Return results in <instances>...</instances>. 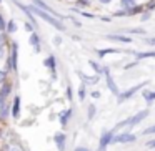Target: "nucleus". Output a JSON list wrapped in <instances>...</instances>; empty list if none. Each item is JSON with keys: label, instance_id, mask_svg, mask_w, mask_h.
I'll use <instances>...</instances> for the list:
<instances>
[{"label": "nucleus", "instance_id": "nucleus-1", "mask_svg": "<svg viewBox=\"0 0 155 151\" xmlns=\"http://www.w3.org/2000/svg\"><path fill=\"white\" fill-rule=\"evenodd\" d=\"M28 10H30V14H35L37 17H40L42 20H45V22H48L50 25H54L55 28H58V30H64V25L60 24V22L57 20V18H54L52 15H48L47 12H44V10H40V7H37V5H30V7H27Z\"/></svg>", "mask_w": 155, "mask_h": 151}, {"label": "nucleus", "instance_id": "nucleus-2", "mask_svg": "<svg viewBox=\"0 0 155 151\" xmlns=\"http://www.w3.org/2000/svg\"><path fill=\"white\" fill-rule=\"evenodd\" d=\"M142 87H145V83H138V85H135V87L128 88L127 91H124V93H118V95H117V96H118V103H122V101H125L127 98H130L132 95H134L137 90H140Z\"/></svg>", "mask_w": 155, "mask_h": 151}, {"label": "nucleus", "instance_id": "nucleus-3", "mask_svg": "<svg viewBox=\"0 0 155 151\" xmlns=\"http://www.w3.org/2000/svg\"><path fill=\"white\" fill-rule=\"evenodd\" d=\"M105 80H107V87H108V90L112 91L114 95H118V87H117V83L114 81V78L110 77V73H108V68H105Z\"/></svg>", "mask_w": 155, "mask_h": 151}, {"label": "nucleus", "instance_id": "nucleus-4", "mask_svg": "<svg viewBox=\"0 0 155 151\" xmlns=\"http://www.w3.org/2000/svg\"><path fill=\"white\" fill-rule=\"evenodd\" d=\"M147 116H148V110H142V111H138L135 116H132L130 120H128V124H130V126H135V124H138L142 120H145Z\"/></svg>", "mask_w": 155, "mask_h": 151}, {"label": "nucleus", "instance_id": "nucleus-5", "mask_svg": "<svg viewBox=\"0 0 155 151\" xmlns=\"http://www.w3.org/2000/svg\"><path fill=\"white\" fill-rule=\"evenodd\" d=\"M112 141H114V143H132V141H135V134L122 133V134H118V136L112 138Z\"/></svg>", "mask_w": 155, "mask_h": 151}, {"label": "nucleus", "instance_id": "nucleus-6", "mask_svg": "<svg viewBox=\"0 0 155 151\" xmlns=\"http://www.w3.org/2000/svg\"><path fill=\"white\" fill-rule=\"evenodd\" d=\"M112 138H114V131H105L100 138V151H104V148L108 143H112Z\"/></svg>", "mask_w": 155, "mask_h": 151}, {"label": "nucleus", "instance_id": "nucleus-7", "mask_svg": "<svg viewBox=\"0 0 155 151\" xmlns=\"http://www.w3.org/2000/svg\"><path fill=\"white\" fill-rule=\"evenodd\" d=\"M55 143H57L58 151H64L65 149V134H62V133L55 134Z\"/></svg>", "mask_w": 155, "mask_h": 151}, {"label": "nucleus", "instance_id": "nucleus-8", "mask_svg": "<svg viewBox=\"0 0 155 151\" xmlns=\"http://www.w3.org/2000/svg\"><path fill=\"white\" fill-rule=\"evenodd\" d=\"M10 68H17V43H14V47H12V57H10Z\"/></svg>", "mask_w": 155, "mask_h": 151}, {"label": "nucleus", "instance_id": "nucleus-9", "mask_svg": "<svg viewBox=\"0 0 155 151\" xmlns=\"http://www.w3.org/2000/svg\"><path fill=\"white\" fill-rule=\"evenodd\" d=\"M12 116L14 118H18L20 116V98H15V101H14V108H12Z\"/></svg>", "mask_w": 155, "mask_h": 151}, {"label": "nucleus", "instance_id": "nucleus-10", "mask_svg": "<svg viewBox=\"0 0 155 151\" xmlns=\"http://www.w3.org/2000/svg\"><path fill=\"white\" fill-rule=\"evenodd\" d=\"M107 38H110V40H117V42H124V43H130L132 42L130 37H122V35H107Z\"/></svg>", "mask_w": 155, "mask_h": 151}, {"label": "nucleus", "instance_id": "nucleus-11", "mask_svg": "<svg viewBox=\"0 0 155 151\" xmlns=\"http://www.w3.org/2000/svg\"><path fill=\"white\" fill-rule=\"evenodd\" d=\"M80 80L84 81V83H90V85H94V83H97V81H98V77H87V75L80 73Z\"/></svg>", "mask_w": 155, "mask_h": 151}, {"label": "nucleus", "instance_id": "nucleus-12", "mask_svg": "<svg viewBox=\"0 0 155 151\" xmlns=\"http://www.w3.org/2000/svg\"><path fill=\"white\" fill-rule=\"evenodd\" d=\"M70 115H72V110H67V111H62L60 113V123L62 124H65L68 121V118H70Z\"/></svg>", "mask_w": 155, "mask_h": 151}, {"label": "nucleus", "instance_id": "nucleus-13", "mask_svg": "<svg viewBox=\"0 0 155 151\" xmlns=\"http://www.w3.org/2000/svg\"><path fill=\"white\" fill-rule=\"evenodd\" d=\"M120 4H122V7H124V8L130 10V8H134V7H135V0H122Z\"/></svg>", "mask_w": 155, "mask_h": 151}, {"label": "nucleus", "instance_id": "nucleus-14", "mask_svg": "<svg viewBox=\"0 0 155 151\" xmlns=\"http://www.w3.org/2000/svg\"><path fill=\"white\" fill-rule=\"evenodd\" d=\"M108 53H120V50H115V48H107V50H100L98 55L104 57V55H108Z\"/></svg>", "mask_w": 155, "mask_h": 151}, {"label": "nucleus", "instance_id": "nucleus-15", "mask_svg": "<svg viewBox=\"0 0 155 151\" xmlns=\"http://www.w3.org/2000/svg\"><path fill=\"white\" fill-rule=\"evenodd\" d=\"M143 98L147 101H153L155 100V93H150L148 90H143Z\"/></svg>", "mask_w": 155, "mask_h": 151}, {"label": "nucleus", "instance_id": "nucleus-16", "mask_svg": "<svg viewBox=\"0 0 155 151\" xmlns=\"http://www.w3.org/2000/svg\"><path fill=\"white\" fill-rule=\"evenodd\" d=\"M7 30H8V33H14V32L17 30V24H15L14 20H10V22L7 24Z\"/></svg>", "mask_w": 155, "mask_h": 151}, {"label": "nucleus", "instance_id": "nucleus-17", "mask_svg": "<svg viewBox=\"0 0 155 151\" xmlns=\"http://www.w3.org/2000/svg\"><path fill=\"white\" fill-rule=\"evenodd\" d=\"M30 43L34 45L35 48H38V35H37V33H32V37H30Z\"/></svg>", "mask_w": 155, "mask_h": 151}, {"label": "nucleus", "instance_id": "nucleus-18", "mask_svg": "<svg viewBox=\"0 0 155 151\" xmlns=\"http://www.w3.org/2000/svg\"><path fill=\"white\" fill-rule=\"evenodd\" d=\"M138 58H150V57H155V52H145V53H137Z\"/></svg>", "mask_w": 155, "mask_h": 151}, {"label": "nucleus", "instance_id": "nucleus-19", "mask_svg": "<svg viewBox=\"0 0 155 151\" xmlns=\"http://www.w3.org/2000/svg\"><path fill=\"white\" fill-rule=\"evenodd\" d=\"M45 65H47L48 68H55V58L54 57H48L47 60H45Z\"/></svg>", "mask_w": 155, "mask_h": 151}, {"label": "nucleus", "instance_id": "nucleus-20", "mask_svg": "<svg viewBox=\"0 0 155 151\" xmlns=\"http://www.w3.org/2000/svg\"><path fill=\"white\" fill-rule=\"evenodd\" d=\"M78 96H80V100L85 98V85H80V88H78Z\"/></svg>", "mask_w": 155, "mask_h": 151}, {"label": "nucleus", "instance_id": "nucleus-21", "mask_svg": "<svg viewBox=\"0 0 155 151\" xmlns=\"http://www.w3.org/2000/svg\"><path fill=\"white\" fill-rule=\"evenodd\" d=\"M8 91H10V87H8V85H5V87L2 88V93H0V95H2V96H7Z\"/></svg>", "mask_w": 155, "mask_h": 151}, {"label": "nucleus", "instance_id": "nucleus-22", "mask_svg": "<svg viewBox=\"0 0 155 151\" xmlns=\"http://www.w3.org/2000/svg\"><path fill=\"white\" fill-rule=\"evenodd\" d=\"M153 133H155V124L150 126V128H147V130L143 131V134H153Z\"/></svg>", "mask_w": 155, "mask_h": 151}, {"label": "nucleus", "instance_id": "nucleus-23", "mask_svg": "<svg viewBox=\"0 0 155 151\" xmlns=\"http://www.w3.org/2000/svg\"><path fill=\"white\" fill-rule=\"evenodd\" d=\"M88 63H90V67H92V68H94V70H95V71H97V73H100V67H98V65H97V63H95V61H88Z\"/></svg>", "mask_w": 155, "mask_h": 151}, {"label": "nucleus", "instance_id": "nucleus-24", "mask_svg": "<svg viewBox=\"0 0 155 151\" xmlns=\"http://www.w3.org/2000/svg\"><path fill=\"white\" fill-rule=\"evenodd\" d=\"M94 115H95V106L90 105V108H88V118H94Z\"/></svg>", "mask_w": 155, "mask_h": 151}, {"label": "nucleus", "instance_id": "nucleus-25", "mask_svg": "<svg viewBox=\"0 0 155 151\" xmlns=\"http://www.w3.org/2000/svg\"><path fill=\"white\" fill-rule=\"evenodd\" d=\"M5 77H7V73L0 70V83H2V81H5Z\"/></svg>", "mask_w": 155, "mask_h": 151}, {"label": "nucleus", "instance_id": "nucleus-26", "mask_svg": "<svg viewBox=\"0 0 155 151\" xmlns=\"http://www.w3.org/2000/svg\"><path fill=\"white\" fill-rule=\"evenodd\" d=\"M147 148H150V149H153V148H155V140L148 141V143H147Z\"/></svg>", "mask_w": 155, "mask_h": 151}, {"label": "nucleus", "instance_id": "nucleus-27", "mask_svg": "<svg viewBox=\"0 0 155 151\" xmlns=\"http://www.w3.org/2000/svg\"><path fill=\"white\" fill-rule=\"evenodd\" d=\"M145 43H148V45H155V38H145Z\"/></svg>", "mask_w": 155, "mask_h": 151}, {"label": "nucleus", "instance_id": "nucleus-28", "mask_svg": "<svg viewBox=\"0 0 155 151\" xmlns=\"http://www.w3.org/2000/svg\"><path fill=\"white\" fill-rule=\"evenodd\" d=\"M4 28H5V22L2 18V15H0V30H4Z\"/></svg>", "mask_w": 155, "mask_h": 151}, {"label": "nucleus", "instance_id": "nucleus-29", "mask_svg": "<svg viewBox=\"0 0 155 151\" xmlns=\"http://www.w3.org/2000/svg\"><path fill=\"white\" fill-rule=\"evenodd\" d=\"M132 33H143V30L142 28H134V30H130Z\"/></svg>", "mask_w": 155, "mask_h": 151}, {"label": "nucleus", "instance_id": "nucleus-30", "mask_svg": "<svg viewBox=\"0 0 155 151\" xmlns=\"http://www.w3.org/2000/svg\"><path fill=\"white\" fill-rule=\"evenodd\" d=\"M25 30L32 32V25H30V24H25Z\"/></svg>", "mask_w": 155, "mask_h": 151}, {"label": "nucleus", "instance_id": "nucleus-31", "mask_svg": "<svg viewBox=\"0 0 155 151\" xmlns=\"http://www.w3.org/2000/svg\"><path fill=\"white\" fill-rule=\"evenodd\" d=\"M4 98H5V96H2V95H0V108L4 106Z\"/></svg>", "mask_w": 155, "mask_h": 151}, {"label": "nucleus", "instance_id": "nucleus-32", "mask_svg": "<svg viewBox=\"0 0 155 151\" xmlns=\"http://www.w3.org/2000/svg\"><path fill=\"white\" fill-rule=\"evenodd\" d=\"M4 55V48H2V40H0V57Z\"/></svg>", "mask_w": 155, "mask_h": 151}, {"label": "nucleus", "instance_id": "nucleus-33", "mask_svg": "<svg viewBox=\"0 0 155 151\" xmlns=\"http://www.w3.org/2000/svg\"><path fill=\"white\" fill-rule=\"evenodd\" d=\"M92 96H94V98H98V96H100V93H98V91H95V93H92Z\"/></svg>", "mask_w": 155, "mask_h": 151}, {"label": "nucleus", "instance_id": "nucleus-34", "mask_svg": "<svg viewBox=\"0 0 155 151\" xmlns=\"http://www.w3.org/2000/svg\"><path fill=\"white\" fill-rule=\"evenodd\" d=\"M75 151H88V149H87V148H77Z\"/></svg>", "mask_w": 155, "mask_h": 151}, {"label": "nucleus", "instance_id": "nucleus-35", "mask_svg": "<svg viewBox=\"0 0 155 151\" xmlns=\"http://www.w3.org/2000/svg\"><path fill=\"white\" fill-rule=\"evenodd\" d=\"M100 2H102V4H110L112 0H100Z\"/></svg>", "mask_w": 155, "mask_h": 151}, {"label": "nucleus", "instance_id": "nucleus-36", "mask_svg": "<svg viewBox=\"0 0 155 151\" xmlns=\"http://www.w3.org/2000/svg\"><path fill=\"white\" fill-rule=\"evenodd\" d=\"M10 151H18V149H17V148H12V149H10Z\"/></svg>", "mask_w": 155, "mask_h": 151}]
</instances>
